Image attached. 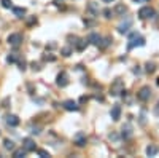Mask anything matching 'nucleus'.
I'll return each mask as SVG.
<instances>
[{
    "mask_svg": "<svg viewBox=\"0 0 159 158\" xmlns=\"http://www.w3.org/2000/svg\"><path fill=\"white\" fill-rule=\"evenodd\" d=\"M62 107H64L65 110H68V112H77V110L80 109L78 102H75V101H72V99H67V101H64V104H62Z\"/></svg>",
    "mask_w": 159,
    "mask_h": 158,
    "instance_id": "obj_5",
    "label": "nucleus"
},
{
    "mask_svg": "<svg viewBox=\"0 0 159 158\" xmlns=\"http://www.w3.org/2000/svg\"><path fill=\"white\" fill-rule=\"evenodd\" d=\"M154 113H156V115H159V102H157V104H156V107H154Z\"/></svg>",
    "mask_w": 159,
    "mask_h": 158,
    "instance_id": "obj_33",
    "label": "nucleus"
},
{
    "mask_svg": "<svg viewBox=\"0 0 159 158\" xmlns=\"http://www.w3.org/2000/svg\"><path fill=\"white\" fill-rule=\"evenodd\" d=\"M2 6L3 8H11V0H2Z\"/></svg>",
    "mask_w": 159,
    "mask_h": 158,
    "instance_id": "obj_27",
    "label": "nucleus"
},
{
    "mask_svg": "<svg viewBox=\"0 0 159 158\" xmlns=\"http://www.w3.org/2000/svg\"><path fill=\"white\" fill-rule=\"evenodd\" d=\"M130 26H132V19H130V18H126V21H123V23L118 26V32H119V34H127L129 29H130Z\"/></svg>",
    "mask_w": 159,
    "mask_h": 158,
    "instance_id": "obj_7",
    "label": "nucleus"
},
{
    "mask_svg": "<svg viewBox=\"0 0 159 158\" xmlns=\"http://www.w3.org/2000/svg\"><path fill=\"white\" fill-rule=\"evenodd\" d=\"M30 133H32V134H40V133H41V128H40V126H33Z\"/></svg>",
    "mask_w": 159,
    "mask_h": 158,
    "instance_id": "obj_29",
    "label": "nucleus"
},
{
    "mask_svg": "<svg viewBox=\"0 0 159 158\" xmlns=\"http://www.w3.org/2000/svg\"><path fill=\"white\" fill-rule=\"evenodd\" d=\"M145 70H147L148 74H154V70H156L154 62H147V64H145Z\"/></svg>",
    "mask_w": 159,
    "mask_h": 158,
    "instance_id": "obj_20",
    "label": "nucleus"
},
{
    "mask_svg": "<svg viewBox=\"0 0 159 158\" xmlns=\"http://www.w3.org/2000/svg\"><path fill=\"white\" fill-rule=\"evenodd\" d=\"M154 16H156V13L151 6H142L139 10V18L140 19H148V18H154Z\"/></svg>",
    "mask_w": 159,
    "mask_h": 158,
    "instance_id": "obj_2",
    "label": "nucleus"
},
{
    "mask_svg": "<svg viewBox=\"0 0 159 158\" xmlns=\"http://www.w3.org/2000/svg\"><path fill=\"white\" fill-rule=\"evenodd\" d=\"M75 45H77L78 51H83V50L88 46V40H78V42H75Z\"/></svg>",
    "mask_w": 159,
    "mask_h": 158,
    "instance_id": "obj_19",
    "label": "nucleus"
},
{
    "mask_svg": "<svg viewBox=\"0 0 159 158\" xmlns=\"http://www.w3.org/2000/svg\"><path fill=\"white\" fill-rule=\"evenodd\" d=\"M139 118H140V120H139V121H140V125H145V123H147V120H145V112L140 113V117H139Z\"/></svg>",
    "mask_w": 159,
    "mask_h": 158,
    "instance_id": "obj_30",
    "label": "nucleus"
},
{
    "mask_svg": "<svg viewBox=\"0 0 159 158\" xmlns=\"http://www.w3.org/2000/svg\"><path fill=\"white\" fill-rule=\"evenodd\" d=\"M56 85L60 86V88H65V86L68 85V75L65 74V72H60V74L57 75V78H56Z\"/></svg>",
    "mask_w": 159,
    "mask_h": 158,
    "instance_id": "obj_8",
    "label": "nucleus"
},
{
    "mask_svg": "<svg viewBox=\"0 0 159 158\" xmlns=\"http://www.w3.org/2000/svg\"><path fill=\"white\" fill-rule=\"evenodd\" d=\"M8 43L11 46L18 48L21 43H22V35H21V34H11V35H8Z\"/></svg>",
    "mask_w": 159,
    "mask_h": 158,
    "instance_id": "obj_4",
    "label": "nucleus"
},
{
    "mask_svg": "<svg viewBox=\"0 0 159 158\" xmlns=\"http://www.w3.org/2000/svg\"><path fill=\"white\" fill-rule=\"evenodd\" d=\"M110 141H118V134L112 133V134H110Z\"/></svg>",
    "mask_w": 159,
    "mask_h": 158,
    "instance_id": "obj_32",
    "label": "nucleus"
},
{
    "mask_svg": "<svg viewBox=\"0 0 159 158\" xmlns=\"http://www.w3.org/2000/svg\"><path fill=\"white\" fill-rule=\"evenodd\" d=\"M3 147H5L6 150H15V142L10 141V139H5V141H3Z\"/></svg>",
    "mask_w": 159,
    "mask_h": 158,
    "instance_id": "obj_21",
    "label": "nucleus"
},
{
    "mask_svg": "<svg viewBox=\"0 0 159 158\" xmlns=\"http://www.w3.org/2000/svg\"><path fill=\"white\" fill-rule=\"evenodd\" d=\"M137 97H139L140 101H148L150 97H151V88L150 86H143V88H140V91L137 93Z\"/></svg>",
    "mask_w": 159,
    "mask_h": 158,
    "instance_id": "obj_3",
    "label": "nucleus"
},
{
    "mask_svg": "<svg viewBox=\"0 0 159 158\" xmlns=\"http://www.w3.org/2000/svg\"><path fill=\"white\" fill-rule=\"evenodd\" d=\"M121 136H123V139H130L132 138V128H130V125H124L123 129H121Z\"/></svg>",
    "mask_w": 159,
    "mask_h": 158,
    "instance_id": "obj_11",
    "label": "nucleus"
},
{
    "mask_svg": "<svg viewBox=\"0 0 159 158\" xmlns=\"http://www.w3.org/2000/svg\"><path fill=\"white\" fill-rule=\"evenodd\" d=\"M30 66H32V69H33V70H40V69H41L38 62H32V64H30Z\"/></svg>",
    "mask_w": 159,
    "mask_h": 158,
    "instance_id": "obj_31",
    "label": "nucleus"
},
{
    "mask_svg": "<svg viewBox=\"0 0 159 158\" xmlns=\"http://www.w3.org/2000/svg\"><path fill=\"white\" fill-rule=\"evenodd\" d=\"M103 14H105V18H113V11L107 8V10H103Z\"/></svg>",
    "mask_w": 159,
    "mask_h": 158,
    "instance_id": "obj_28",
    "label": "nucleus"
},
{
    "mask_svg": "<svg viewBox=\"0 0 159 158\" xmlns=\"http://www.w3.org/2000/svg\"><path fill=\"white\" fill-rule=\"evenodd\" d=\"M38 155H40L41 158H48V156H50V153H48L46 150H43V149H40V150H38Z\"/></svg>",
    "mask_w": 159,
    "mask_h": 158,
    "instance_id": "obj_26",
    "label": "nucleus"
},
{
    "mask_svg": "<svg viewBox=\"0 0 159 158\" xmlns=\"http://www.w3.org/2000/svg\"><path fill=\"white\" fill-rule=\"evenodd\" d=\"M26 150L24 149H18V150H15V153H13V156L15 158H22V156H26Z\"/></svg>",
    "mask_w": 159,
    "mask_h": 158,
    "instance_id": "obj_23",
    "label": "nucleus"
},
{
    "mask_svg": "<svg viewBox=\"0 0 159 158\" xmlns=\"http://www.w3.org/2000/svg\"><path fill=\"white\" fill-rule=\"evenodd\" d=\"M145 45V39L140 37L137 32H132L129 35V43H127V50H132L135 46H143Z\"/></svg>",
    "mask_w": 159,
    "mask_h": 158,
    "instance_id": "obj_1",
    "label": "nucleus"
},
{
    "mask_svg": "<svg viewBox=\"0 0 159 158\" xmlns=\"http://www.w3.org/2000/svg\"><path fill=\"white\" fill-rule=\"evenodd\" d=\"M5 121H6V125L11 126V128H15V126L19 125V118L16 117V115H13V113L6 115V117H5Z\"/></svg>",
    "mask_w": 159,
    "mask_h": 158,
    "instance_id": "obj_10",
    "label": "nucleus"
},
{
    "mask_svg": "<svg viewBox=\"0 0 159 158\" xmlns=\"http://www.w3.org/2000/svg\"><path fill=\"white\" fill-rule=\"evenodd\" d=\"M113 13L118 14V16H124V14L127 13V8H126V6H124L123 3H118V5L115 6V11H113Z\"/></svg>",
    "mask_w": 159,
    "mask_h": 158,
    "instance_id": "obj_16",
    "label": "nucleus"
},
{
    "mask_svg": "<svg viewBox=\"0 0 159 158\" xmlns=\"http://www.w3.org/2000/svg\"><path fill=\"white\" fill-rule=\"evenodd\" d=\"M88 11L91 13V14H94V16H95V14H99V3L91 2V3L88 5Z\"/></svg>",
    "mask_w": 159,
    "mask_h": 158,
    "instance_id": "obj_17",
    "label": "nucleus"
},
{
    "mask_svg": "<svg viewBox=\"0 0 159 158\" xmlns=\"http://www.w3.org/2000/svg\"><path fill=\"white\" fill-rule=\"evenodd\" d=\"M124 90V86H123V82L121 80H116L115 82V85L112 86V94L113 96H116V94H119V93Z\"/></svg>",
    "mask_w": 159,
    "mask_h": 158,
    "instance_id": "obj_13",
    "label": "nucleus"
},
{
    "mask_svg": "<svg viewBox=\"0 0 159 158\" xmlns=\"http://www.w3.org/2000/svg\"><path fill=\"white\" fill-rule=\"evenodd\" d=\"M103 2H105V3H112L113 0H103Z\"/></svg>",
    "mask_w": 159,
    "mask_h": 158,
    "instance_id": "obj_36",
    "label": "nucleus"
},
{
    "mask_svg": "<svg viewBox=\"0 0 159 158\" xmlns=\"http://www.w3.org/2000/svg\"><path fill=\"white\" fill-rule=\"evenodd\" d=\"M22 149L26 150V152H33V150L37 149V145H35V141H33V139H30V138H26V139H22Z\"/></svg>",
    "mask_w": 159,
    "mask_h": 158,
    "instance_id": "obj_6",
    "label": "nucleus"
},
{
    "mask_svg": "<svg viewBox=\"0 0 159 158\" xmlns=\"http://www.w3.org/2000/svg\"><path fill=\"white\" fill-rule=\"evenodd\" d=\"M13 13H15L16 18H24L26 10H24V8H13Z\"/></svg>",
    "mask_w": 159,
    "mask_h": 158,
    "instance_id": "obj_22",
    "label": "nucleus"
},
{
    "mask_svg": "<svg viewBox=\"0 0 159 158\" xmlns=\"http://www.w3.org/2000/svg\"><path fill=\"white\" fill-rule=\"evenodd\" d=\"M60 54H62V56H65V57H68V56L72 54V48H70V46L62 48V50H60Z\"/></svg>",
    "mask_w": 159,
    "mask_h": 158,
    "instance_id": "obj_24",
    "label": "nucleus"
},
{
    "mask_svg": "<svg viewBox=\"0 0 159 158\" xmlns=\"http://www.w3.org/2000/svg\"><path fill=\"white\" fill-rule=\"evenodd\" d=\"M99 40H100V35H99V34H95V32H92V34H89V35H88V42H89V43H92V45H97Z\"/></svg>",
    "mask_w": 159,
    "mask_h": 158,
    "instance_id": "obj_18",
    "label": "nucleus"
},
{
    "mask_svg": "<svg viewBox=\"0 0 159 158\" xmlns=\"http://www.w3.org/2000/svg\"><path fill=\"white\" fill-rule=\"evenodd\" d=\"M75 144H77L78 147L86 145V136H85V133H78L77 136H75Z\"/></svg>",
    "mask_w": 159,
    "mask_h": 158,
    "instance_id": "obj_14",
    "label": "nucleus"
},
{
    "mask_svg": "<svg viewBox=\"0 0 159 158\" xmlns=\"http://www.w3.org/2000/svg\"><path fill=\"white\" fill-rule=\"evenodd\" d=\"M132 2H135V3H142V2H148V0H132Z\"/></svg>",
    "mask_w": 159,
    "mask_h": 158,
    "instance_id": "obj_35",
    "label": "nucleus"
},
{
    "mask_svg": "<svg viewBox=\"0 0 159 158\" xmlns=\"http://www.w3.org/2000/svg\"><path fill=\"white\" fill-rule=\"evenodd\" d=\"M134 74L139 75V74H140V69H139V67H134Z\"/></svg>",
    "mask_w": 159,
    "mask_h": 158,
    "instance_id": "obj_34",
    "label": "nucleus"
},
{
    "mask_svg": "<svg viewBox=\"0 0 159 158\" xmlns=\"http://www.w3.org/2000/svg\"><path fill=\"white\" fill-rule=\"evenodd\" d=\"M157 152H159V147L154 145V144H150V145L147 147V155L148 156H156Z\"/></svg>",
    "mask_w": 159,
    "mask_h": 158,
    "instance_id": "obj_15",
    "label": "nucleus"
},
{
    "mask_svg": "<svg viewBox=\"0 0 159 158\" xmlns=\"http://www.w3.org/2000/svg\"><path fill=\"white\" fill-rule=\"evenodd\" d=\"M16 61V53H11V54H8V57H6V62L8 64H11V62H15Z\"/></svg>",
    "mask_w": 159,
    "mask_h": 158,
    "instance_id": "obj_25",
    "label": "nucleus"
},
{
    "mask_svg": "<svg viewBox=\"0 0 159 158\" xmlns=\"http://www.w3.org/2000/svg\"><path fill=\"white\" fill-rule=\"evenodd\" d=\"M110 117H112L113 121H118L121 118V105L119 104H115L112 107V112H110Z\"/></svg>",
    "mask_w": 159,
    "mask_h": 158,
    "instance_id": "obj_9",
    "label": "nucleus"
},
{
    "mask_svg": "<svg viewBox=\"0 0 159 158\" xmlns=\"http://www.w3.org/2000/svg\"><path fill=\"white\" fill-rule=\"evenodd\" d=\"M112 42H113V39L112 37H100V40H99V43H97V46L100 48V50H105L107 46H110L112 45Z\"/></svg>",
    "mask_w": 159,
    "mask_h": 158,
    "instance_id": "obj_12",
    "label": "nucleus"
}]
</instances>
